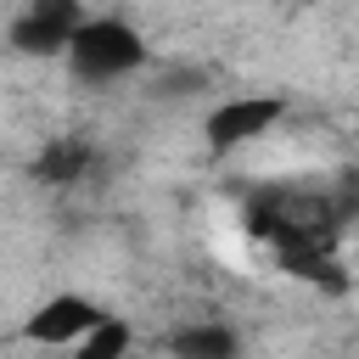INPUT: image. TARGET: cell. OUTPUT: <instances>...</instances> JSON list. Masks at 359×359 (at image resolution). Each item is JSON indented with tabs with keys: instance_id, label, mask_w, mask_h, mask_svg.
Wrapping results in <instances>:
<instances>
[{
	"instance_id": "6da1fadb",
	"label": "cell",
	"mask_w": 359,
	"mask_h": 359,
	"mask_svg": "<svg viewBox=\"0 0 359 359\" xmlns=\"http://www.w3.org/2000/svg\"><path fill=\"white\" fill-rule=\"evenodd\" d=\"M67 62L84 84H112V79H123L146 62V39L123 17H84V28L67 45Z\"/></svg>"
},
{
	"instance_id": "7a4b0ae2",
	"label": "cell",
	"mask_w": 359,
	"mask_h": 359,
	"mask_svg": "<svg viewBox=\"0 0 359 359\" xmlns=\"http://www.w3.org/2000/svg\"><path fill=\"white\" fill-rule=\"evenodd\" d=\"M101 303L84 297V292H56L45 297L28 320H22V342H39V348H79L95 325H101Z\"/></svg>"
},
{
	"instance_id": "3957f363",
	"label": "cell",
	"mask_w": 359,
	"mask_h": 359,
	"mask_svg": "<svg viewBox=\"0 0 359 359\" xmlns=\"http://www.w3.org/2000/svg\"><path fill=\"white\" fill-rule=\"evenodd\" d=\"M84 17H90V11H79V6H67V0H34V6L11 22V45H17L22 56H67L73 34L84 28Z\"/></svg>"
},
{
	"instance_id": "277c9868",
	"label": "cell",
	"mask_w": 359,
	"mask_h": 359,
	"mask_svg": "<svg viewBox=\"0 0 359 359\" xmlns=\"http://www.w3.org/2000/svg\"><path fill=\"white\" fill-rule=\"evenodd\" d=\"M280 112H286L280 95H236V101H224V107L208 112V146L213 151H236V146L269 135Z\"/></svg>"
},
{
	"instance_id": "5b68a950",
	"label": "cell",
	"mask_w": 359,
	"mask_h": 359,
	"mask_svg": "<svg viewBox=\"0 0 359 359\" xmlns=\"http://www.w3.org/2000/svg\"><path fill=\"white\" fill-rule=\"evenodd\" d=\"M168 353L174 359H241V331L219 320H196L168 337Z\"/></svg>"
},
{
	"instance_id": "8992f818",
	"label": "cell",
	"mask_w": 359,
	"mask_h": 359,
	"mask_svg": "<svg viewBox=\"0 0 359 359\" xmlns=\"http://www.w3.org/2000/svg\"><path fill=\"white\" fill-rule=\"evenodd\" d=\"M90 163H95L90 140H56V146H45V157H39V180H45V185H73V180H84Z\"/></svg>"
},
{
	"instance_id": "52a82bcc",
	"label": "cell",
	"mask_w": 359,
	"mask_h": 359,
	"mask_svg": "<svg viewBox=\"0 0 359 359\" xmlns=\"http://www.w3.org/2000/svg\"><path fill=\"white\" fill-rule=\"evenodd\" d=\"M129 342H135V331H129V320H118V314H107L84 342H79V359H123L129 353Z\"/></svg>"
}]
</instances>
